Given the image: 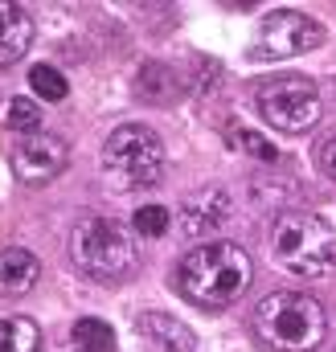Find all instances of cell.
I'll use <instances>...</instances> for the list:
<instances>
[{
	"mask_svg": "<svg viewBox=\"0 0 336 352\" xmlns=\"http://www.w3.org/2000/svg\"><path fill=\"white\" fill-rule=\"evenodd\" d=\"M29 87L37 90L45 102H62V98H66V78H62L54 66H33V70H29Z\"/></svg>",
	"mask_w": 336,
	"mask_h": 352,
	"instance_id": "obj_16",
	"label": "cell"
},
{
	"mask_svg": "<svg viewBox=\"0 0 336 352\" xmlns=\"http://www.w3.org/2000/svg\"><path fill=\"white\" fill-rule=\"evenodd\" d=\"M0 352H41V332L25 316H0Z\"/></svg>",
	"mask_w": 336,
	"mask_h": 352,
	"instance_id": "obj_13",
	"label": "cell"
},
{
	"mask_svg": "<svg viewBox=\"0 0 336 352\" xmlns=\"http://www.w3.org/2000/svg\"><path fill=\"white\" fill-rule=\"evenodd\" d=\"M136 234L140 238H160L168 230V209L165 205H144V209H136Z\"/></svg>",
	"mask_w": 336,
	"mask_h": 352,
	"instance_id": "obj_17",
	"label": "cell"
},
{
	"mask_svg": "<svg viewBox=\"0 0 336 352\" xmlns=\"http://www.w3.org/2000/svg\"><path fill=\"white\" fill-rule=\"evenodd\" d=\"M226 221H230V192H226V188H213V184H209V188L185 197V205H180L185 238H209V234H218Z\"/></svg>",
	"mask_w": 336,
	"mask_h": 352,
	"instance_id": "obj_9",
	"label": "cell"
},
{
	"mask_svg": "<svg viewBox=\"0 0 336 352\" xmlns=\"http://www.w3.org/2000/svg\"><path fill=\"white\" fill-rule=\"evenodd\" d=\"M103 168L123 188H148L165 176V144L152 127H115L103 144Z\"/></svg>",
	"mask_w": 336,
	"mask_h": 352,
	"instance_id": "obj_4",
	"label": "cell"
},
{
	"mask_svg": "<svg viewBox=\"0 0 336 352\" xmlns=\"http://www.w3.org/2000/svg\"><path fill=\"white\" fill-rule=\"evenodd\" d=\"M140 336L152 340L160 352H197V336L185 320H172L165 311H144L140 316Z\"/></svg>",
	"mask_w": 336,
	"mask_h": 352,
	"instance_id": "obj_11",
	"label": "cell"
},
{
	"mask_svg": "<svg viewBox=\"0 0 336 352\" xmlns=\"http://www.w3.org/2000/svg\"><path fill=\"white\" fill-rule=\"evenodd\" d=\"M251 254L238 242H213V246L193 250L180 263L176 283H180V295L193 299L197 307H226L242 299V291L251 287Z\"/></svg>",
	"mask_w": 336,
	"mask_h": 352,
	"instance_id": "obj_1",
	"label": "cell"
},
{
	"mask_svg": "<svg viewBox=\"0 0 336 352\" xmlns=\"http://www.w3.org/2000/svg\"><path fill=\"white\" fill-rule=\"evenodd\" d=\"M74 344L78 349H90V352H115V332H111V324L86 316V320L74 324Z\"/></svg>",
	"mask_w": 336,
	"mask_h": 352,
	"instance_id": "obj_14",
	"label": "cell"
},
{
	"mask_svg": "<svg viewBox=\"0 0 336 352\" xmlns=\"http://www.w3.org/2000/svg\"><path fill=\"white\" fill-rule=\"evenodd\" d=\"M254 328L279 352H316L324 344L328 320H324V307L312 295L275 291L254 307Z\"/></svg>",
	"mask_w": 336,
	"mask_h": 352,
	"instance_id": "obj_2",
	"label": "cell"
},
{
	"mask_svg": "<svg viewBox=\"0 0 336 352\" xmlns=\"http://www.w3.org/2000/svg\"><path fill=\"white\" fill-rule=\"evenodd\" d=\"M41 274V263L33 250L25 246H8L0 250V295H25Z\"/></svg>",
	"mask_w": 336,
	"mask_h": 352,
	"instance_id": "obj_12",
	"label": "cell"
},
{
	"mask_svg": "<svg viewBox=\"0 0 336 352\" xmlns=\"http://www.w3.org/2000/svg\"><path fill=\"white\" fill-rule=\"evenodd\" d=\"M66 164H70L66 140L45 135V131L25 135V140L17 144V152H12V173L21 176L25 184H45V180H54V176L62 173Z\"/></svg>",
	"mask_w": 336,
	"mask_h": 352,
	"instance_id": "obj_8",
	"label": "cell"
},
{
	"mask_svg": "<svg viewBox=\"0 0 336 352\" xmlns=\"http://www.w3.org/2000/svg\"><path fill=\"white\" fill-rule=\"evenodd\" d=\"M29 45H33V16L21 4L0 0V66H12L17 58H25Z\"/></svg>",
	"mask_w": 336,
	"mask_h": 352,
	"instance_id": "obj_10",
	"label": "cell"
},
{
	"mask_svg": "<svg viewBox=\"0 0 336 352\" xmlns=\"http://www.w3.org/2000/svg\"><path fill=\"white\" fill-rule=\"evenodd\" d=\"M324 41V29L320 21L295 12V8H279L262 21L258 29V41H254V58L258 62H279V58H295V54H308Z\"/></svg>",
	"mask_w": 336,
	"mask_h": 352,
	"instance_id": "obj_7",
	"label": "cell"
},
{
	"mask_svg": "<svg viewBox=\"0 0 336 352\" xmlns=\"http://www.w3.org/2000/svg\"><path fill=\"white\" fill-rule=\"evenodd\" d=\"M70 250H74V263L94 278H123L136 270V258H140L136 238L119 221H107V217L83 221L70 238Z\"/></svg>",
	"mask_w": 336,
	"mask_h": 352,
	"instance_id": "obj_5",
	"label": "cell"
},
{
	"mask_svg": "<svg viewBox=\"0 0 336 352\" xmlns=\"http://www.w3.org/2000/svg\"><path fill=\"white\" fill-rule=\"evenodd\" d=\"M70 352H90V349H78V344H74V349H70Z\"/></svg>",
	"mask_w": 336,
	"mask_h": 352,
	"instance_id": "obj_20",
	"label": "cell"
},
{
	"mask_svg": "<svg viewBox=\"0 0 336 352\" xmlns=\"http://www.w3.org/2000/svg\"><path fill=\"white\" fill-rule=\"evenodd\" d=\"M258 111L275 131L300 135L320 119V90L300 74H283V78H271L258 87Z\"/></svg>",
	"mask_w": 336,
	"mask_h": 352,
	"instance_id": "obj_6",
	"label": "cell"
},
{
	"mask_svg": "<svg viewBox=\"0 0 336 352\" xmlns=\"http://www.w3.org/2000/svg\"><path fill=\"white\" fill-rule=\"evenodd\" d=\"M275 263L295 278H328L336 270V234L316 213H283L271 234Z\"/></svg>",
	"mask_w": 336,
	"mask_h": 352,
	"instance_id": "obj_3",
	"label": "cell"
},
{
	"mask_svg": "<svg viewBox=\"0 0 336 352\" xmlns=\"http://www.w3.org/2000/svg\"><path fill=\"white\" fill-rule=\"evenodd\" d=\"M320 168H324V173L336 180V135L324 144V148H320Z\"/></svg>",
	"mask_w": 336,
	"mask_h": 352,
	"instance_id": "obj_19",
	"label": "cell"
},
{
	"mask_svg": "<svg viewBox=\"0 0 336 352\" xmlns=\"http://www.w3.org/2000/svg\"><path fill=\"white\" fill-rule=\"evenodd\" d=\"M4 127H8V131H25V135H37V127H41L37 102H33V98H8V107H4Z\"/></svg>",
	"mask_w": 336,
	"mask_h": 352,
	"instance_id": "obj_15",
	"label": "cell"
},
{
	"mask_svg": "<svg viewBox=\"0 0 336 352\" xmlns=\"http://www.w3.org/2000/svg\"><path fill=\"white\" fill-rule=\"evenodd\" d=\"M230 140H234L238 148H246V152H258V160H275V156H279V152H275L258 131H246V127H234V131H230Z\"/></svg>",
	"mask_w": 336,
	"mask_h": 352,
	"instance_id": "obj_18",
	"label": "cell"
}]
</instances>
